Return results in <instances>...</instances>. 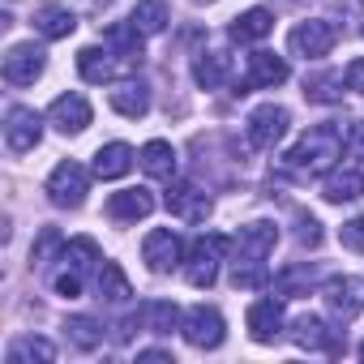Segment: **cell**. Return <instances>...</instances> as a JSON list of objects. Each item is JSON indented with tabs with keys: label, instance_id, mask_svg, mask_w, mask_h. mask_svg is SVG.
<instances>
[{
	"label": "cell",
	"instance_id": "4316f807",
	"mask_svg": "<svg viewBox=\"0 0 364 364\" xmlns=\"http://www.w3.org/2000/svg\"><path fill=\"white\" fill-rule=\"evenodd\" d=\"M65 236H60V228H43L39 236H35V245H31V266L35 270H52L56 262H65Z\"/></svg>",
	"mask_w": 364,
	"mask_h": 364
},
{
	"label": "cell",
	"instance_id": "6da1fadb",
	"mask_svg": "<svg viewBox=\"0 0 364 364\" xmlns=\"http://www.w3.org/2000/svg\"><path fill=\"white\" fill-rule=\"evenodd\" d=\"M343 159V129L338 124H317L309 129L291 150H287V171L291 176H326Z\"/></svg>",
	"mask_w": 364,
	"mask_h": 364
},
{
	"label": "cell",
	"instance_id": "7bdbcfd3",
	"mask_svg": "<svg viewBox=\"0 0 364 364\" xmlns=\"http://www.w3.org/2000/svg\"><path fill=\"white\" fill-rule=\"evenodd\" d=\"M283 5H296V0H283Z\"/></svg>",
	"mask_w": 364,
	"mask_h": 364
},
{
	"label": "cell",
	"instance_id": "d6a6232c",
	"mask_svg": "<svg viewBox=\"0 0 364 364\" xmlns=\"http://www.w3.org/2000/svg\"><path fill=\"white\" fill-rule=\"evenodd\" d=\"M313 283H317V270L304 262V266H291V270H283L279 279H274V287H279V296H309L313 291Z\"/></svg>",
	"mask_w": 364,
	"mask_h": 364
},
{
	"label": "cell",
	"instance_id": "f546056e",
	"mask_svg": "<svg viewBox=\"0 0 364 364\" xmlns=\"http://www.w3.org/2000/svg\"><path fill=\"white\" fill-rule=\"evenodd\" d=\"M52 364L56 360V343L52 338H39V334H26V338H14L9 347V364Z\"/></svg>",
	"mask_w": 364,
	"mask_h": 364
},
{
	"label": "cell",
	"instance_id": "9a60e30c",
	"mask_svg": "<svg viewBox=\"0 0 364 364\" xmlns=\"http://www.w3.org/2000/svg\"><path fill=\"white\" fill-rule=\"evenodd\" d=\"M321 198L330 206L360 202L364 198V167H330L326 171V185H321Z\"/></svg>",
	"mask_w": 364,
	"mask_h": 364
},
{
	"label": "cell",
	"instance_id": "52a82bcc",
	"mask_svg": "<svg viewBox=\"0 0 364 364\" xmlns=\"http://www.w3.org/2000/svg\"><path fill=\"white\" fill-rule=\"evenodd\" d=\"M163 206H167V215L180 219V223H206V215L215 210L210 193L198 189V185H189V180H171V189H167Z\"/></svg>",
	"mask_w": 364,
	"mask_h": 364
},
{
	"label": "cell",
	"instance_id": "cb8c5ba5",
	"mask_svg": "<svg viewBox=\"0 0 364 364\" xmlns=\"http://www.w3.org/2000/svg\"><path fill=\"white\" fill-rule=\"evenodd\" d=\"M129 167H133V146H124V141L99 146V154H95V176L99 180H120Z\"/></svg>",
	"mask_w": 364,
	"mask_h": 364
},
{
	"label": "cell",
	"instance_id": "ac0fdd59",
	"mask_svg": "<svg viewBox=\"0 0 364 364\" xmlns=\"http://www.w3.org/2000/svg\"><path fill=\"white\" fill-rule=\"evenodd\" d=\"M291 343L300 351H338V334L321 317H313V313H304V317L291 321Z\"/></svg>",
	"mask_w": 364,
	"mask_h": 364
},
{
	"label": "cell",
	"instance_id": "7402d4cb",
	"mask_svg": "<svg viewBox=\"0 0 364 364\" xmlns=\"http://www.w3.org/2000/svg\"><path fill=\"white\" fill-rule=\"evenodd\" d=\"M107 99H112V107H116L120 116H129V120H141V116L150 112V86L137 82V77H124Z\"/></svg>",
	"mask_w": 364,
	"mask_h": 364
},
{
	"label": "cell",
	"instance_id": "3957f363",
	"mask_svg": "<svg viewBox=\"0 0 364 364\" xmlns=\"http://www.w3.org/2000/svg\"><path fill=\"white\" fill-rule=\"evenodd\" d=\"M86 193H90V171H86L82 163L65 159V163L52 167V176H48V202H52V206L77 210V206L86 202Z\"/></svg>",
	"mask_w": 364,
	"mask_h": 364
},
{
	"label": "cell",
	"instance_id": "e575fe53",
	"mask_svg": "<svg viewBox=\"0 0 364 364\" xmlns=\"http://www.w3.org/2000/svg\"><path fill=\"white\" fill-rule=\"evenodd\" d=\"M266 262H249V257H236L232 262V287H245V291H257L266 287Z\"/></svg>",
	"mask_w": 364,
	"mask_h": 364
},
{
	"label": "cell",
	"instance_id": "b9f144b4",
	"mask_svg": "<svg viewBox=\"0 0 364 364\" xmlns=\"http://www.w3.org/2000/svg\"><path fill=\"white\" fill-rule=\"evenodd\" d=\"M360 360H364V343H360Z\"/></svg>",
	"mask_w": 364,
	"mask_h": 364
},
{
	"label": "cell",
	"instance_id": "ee69618b",
	"mask_svg": "<svg viewBox=\"0 0 364 364\" xmlns=\"http://www.w3.org/2000/svg\"><path fill=\"white\" fill-rule=\"evenodd\" d=\"M360 5H364V0H360Z\"/></svg>",
	"mask_w": 364,
	"mask_h": 364
},
{
	"label": "cell",
	"instance_id": "1f68e13d",
	"mask_svg": "<svg viewBox=\"0 0 364 364\" xmlns=\"http://www.w3.org/2000/svg\"><path fill=\"white\" fill-rule=\"evenodd\" d=\"M343 73H313L304 77V99L309 103H338L343 99Z\"/></svg>",
	"mask_w": 364,
	"mask_h": 364
},
{
	"label": "cell",
	"instance_id": "ab89813d",
	"mask_svg": "<svg viewBox=\"0 0 364 364\" xmlns=\"http://www.w3.org/2000/svg\"><path fill=\"white\" fill-rule=\"evenodd\" d=\"M343 77H347V90H360V95H364V56H360V60H351Z\"/></svg>",
	"mask_w": 364,
	"mask_h": 364
},
{
	"label": "cell",
	"instance_id": "30bf717a",
	"mask_svg": "<svg viewBox=\"0 0 364 364\" xmlns=\"http://www.w3.org/2000/svg\"><path fill=\"white\" fill-rule=\"evenodd\" d=\"M48 69V52L39 43H14L5 52V82L9 86H35Z\"/></svg>",
	"mask_w": 364,
	"mask_h": 364
},
{
	"label": "cell",
	"instance_id": "e0dca14e",
	"mask_svg": "<svg viewBox=\"0 0 364 364\" xmlns=\"http://www.w3.org/2000/svg\"><path fill=\"white\" fill-rule=\"evenodd\" d=\"M245 321H249V338L262 343V347H270L283 334V304L279 300H253Z\"/></svg>",
	"mask_w": 364,
	"mask_h": 364
},
{
	"label": "cell",
	"instance_id": "484cf974",
	"mask_svg": "<svg viewBox=\"0 0 364 364\" xmlns=\"http://www.w3.org/2000/svg\"><path fill=\"white\" fill-rule=\"evenodd\" d=\"M270 31H274V14L262 9V5H257V9H245V14L232 22V39H236V43H257V39H266Z\"/></svg>",
	"mask_w": 364,
	"mask_h": 364
},
{
	"label": "cell",
	"instance_id": "8fae6325",
	"mask_svg": "<svg viewBox=\"0 0 364 364\" xmlns=\"http://www.w3.org/2000/svg\"><path fill=\"white\" fill-rule=\"evenodd\" d=\"M39 137H43V116H39L35 107L14 103V107L5 112V146H9L14 154H26V150L39 146Z\"/></svg>",
	"mask_w": 364,
	"mask_h": 364
},
{
	"label": "cell",
	"instance_id": "f35d334b",
	"mask_svg": "<svg viewBox=\"0 0 364 364\" xmlns=\"http://www.w3.org/2000/svg\"><path fill=\"white\" fill-rule=\"evenodd\" d=\"M300 245H321V223L317 219H300Z\"/></svg>",
	"mask_w": 364,
	"mask_h": 364
},
{
	"label": "cell",
	"instance_id": "f1b7e54d",
	"mask_svg": "<svg viewBox=\"0 0 364 364\" xmlns=\"http://www.w3.org/2000/svg\"><path fill=\"white\" fill-rule=\"evenodd\" d=\"M228 69H232V60H228L223 52H202V56L193 60V82H198L202 90H219V86L228 82Z\"/></svg>",
	"mask_w": 364,
	"mask_h": 364
},
{
	"label": "cell",
	"instance_id": "d590c367",
	"mask_svg": "<svg viewBox=\"0 0 364 364\" xmlns=\"http://www.w3.org/2000/svg\"><path fill=\"white\" fill-rule=\"evenodd\" d=\"M338 240H343V249H351V253H364V215L347 219V223H343V232H338Z\"/></svg>",
	"mask_w": 364,
	"mask_h": 364
},
{
	"label": "cell",
	"instance_id": "ffe728a7",
	"mask_svg": "<svg viewBox=\"0 0 364 364\" xmlns=\"http://www.w3.org/2000/svg\"><path fill=\"white\" fill-rule=\"evenodd\" d=\"M137 163H141V171L150 176V180H176V150H171V141H163V137H154V141H146L141 146V154H137Z\"/></svg>",
	"mask_w": 364,
	"mask_h": 364
},
{
	"label": "cell",
	"instance_id": "ba28073f",
	"mask_svg": "<svg viewBox=\"0 0 364 364\" xmlns=\"http://www.w3.org/2000/svg\"><path fill=\"white\" fill-rule=\"evenodd\" d=\"M321 300H326V309H330L334 321H351V317L364 309V279H355V274H334V279L321 283Z\"/></svg>",
	"mask_w": 364,
	"mask_h": 364
},
{
	"label": "cell",
	"instance_id": "d6986e66",
	"mask_svg": "<svg viewBox=\"0 0 364 364\" xmlns=\"http://www.w3.org/2000/svg\"><path fill=\"white\" fill-rule=\"evenodd\" d=\"M154 210V193L150 189H120V193H112L107 198V215L116 219V223H137V219H146Z\"/></svg>",
	"mask_w": 364,
	"mask_h": 364
},
{
	"label": "cell",
	"instance_id": "7c38bea8",
	"mask_svg": "<svg viewBox=\"0 0 364 364\" xmlns=\"http://www.w3.org/2000/svg\"><path fill=\"white\" fill-rule=\"evenodd\" d=\"M334 39H338V35H334V26H330V22H321V18H309V22H300V26L291 31L287 48H291V56L321 60V56H330Z\"/></svg>",
	"mask_w": 364,
	"mask_h": 364
},
{
	"label": "cell",
	"instance_id": "74e56055",
	"mask_svg": "<svg viewBox=\"0 0 364 364\" xmlns=\"http://www.w3.org/2000/svg\"><path fill=\"white\" fill-rule=\"evenodd\" d=\"M347 150H351V159L364 167V120H355V124L347 129Z\"/></svg>",
	"mask_w": 364,
	"mask_h": 364
},
{
	"label": "cell",
	"instance_id": "8d00e7d4",
	"mask_svg": "<svg viewBox=\"0 0 364 364\" xmlns=\"http://www.w3.org/2000/svg\"><path fill=\"white\" fill-rule=\"evenodd\" d=\"M56 296H65V300H73V296H82V274L65 266V270L56 274Z\"/></svg>",
	"mask_w": 364,
	"mask_h": 364
},
{
	"label": "cell",
	"instance_id": "d4e9b609",
	"mask_svg": "<svg viewBox=\"0 0 364 364\" xmlns=\"http://www.w3.org/2000/svg\"><path fill=\"white\" fill-rule=\"evenodd\" d=\"M99 300L103 304H124L129 296H133V283H129V274L120 270V262H107L103 257V266H99Z\"/></svg>",
	"mask_w": 364,
	"mask_h": 364
},
{
	"label": "cell",
	"instance_id": "277c9868",
	"mask_svg": "<svg viewBox=\"0 0 364 364\" xmlns=\"http://www.w3.org/2000/svg\"><path fill=\"white\" fill-rule=\"evenodd\" d=\"M137 69H141L137 56H120V52H112V48H82V52H77V73H82L86 82H95V86L116 82V77L137 73Z\"/></svg>",
	"mask_w": 364,
	"mask_h": 364
},
{
	"label": "cell",
	"instance_id": "83f0119b",
	"mask_svg": "<svg viewBox=\"0 0 364 364\" xmlns=\"http://www.w3.org/2000/svg\"><path fill=\"white\" fill-rule=\"evenodd\" d=\"M65 266H69V270H77V274L86 279V274H99L103 253H99V245H95L90 236H77V240H69V245H65Z\"/></svg>",
	"mask_w": 364,
	"mask_h": 364
},
{
	"label": "cell",
	"instance_id": "8992f818",
	"mask_svg": "<svg viewBox=\"0 0 364 364\" xmlns=\"http://www.w3.org/2000/svg\"><path fill=\"white\" fill-rule=\"evenodd\" d=\"M287 124H291V112H287V107H279V103L253 107V116L245 120L249 146H253V150H274V146L287 137Z\"/></svg>",
	"mask_w": 364,
	"mask_h": 364
},
{
	"label": "cell",
	"instance_id": "44dd1931",
	"mask_svg": "<svg viewBox=\"0 0 364 364\" xmlns=\"http://www.w3.org/2000/svg\"><path fill=\"white\" fill-rule=\"evenodd\" d=\"M31 26H35L43 39H69V35L77 31V18H73L69 5H39L35 18H31Z\"/></svg>",
	"mask_w": 364,
	"mask_h": 364
},
{
	"label": "cell",
	"instance_id": "60d3db41",
	"mask_svg": "<svg viewBox=\"0 0 364 364\" xmlns=\"http://www.w3.org/2000/svg\"><path fill=\"white\" fill-rule=\"evenodd\" d=\"M137 360H150V364H176V360H171V351H163V347H150V351H137Z\"/></svg>",
	"mask_w": 364,
	"mask_h": 364
},
{
	"label": "cell",
	"instance_id": "5bb4252c",
	"mask_svg": "<svg viewBox=\"0 0 364 364\" xmlns=\"http://www.w3.org/2000/svg\"><path fill=\"white\" fill-rule=\"evenodd\" d=\"M48 124L65 137H77L86 124H90V103L86 95H60L52 107H48Z\"/></svg>",
	"mask_w": 364,
	"mask_h": 364
},
{
	"label": "cell",
	"instance_id": "4dcf8cb0",
	"mask_svg": "<svg viewBox=\"0 0 364 364\" xmlns=\"http://www.w3.org/2000/svg\"><path fill=\"white\" fill-rule=\"evenodd\" d=\"M129 22L141 35H163L167 31V5H163V0H137L133 14H129Z\"/></svg>",
	"mask_w": 364,
	"mask_h": 364
},
{
	"label": "cell",
	"instance_id": "4fadbf2b",
	"mask_svg": "<svg viewBox=\"0 0 364 364\" xmlns=\"http://www.w3.org/2000/svg\"><path fill=\"white\" fill-rule=\"evenodd\" d=\"M274 245H279V228L266 223V219H257V223H245V228L236 232L232 253H236V257H249V262H266V257L274 253Z\"/></svg>",
	"mask_w": 364,
	"mask_h": 364
},
{
	"label": "cell",
	"instance_id": "7a4b0ae2",
	"mask_svg": "<svg viewBox=\"0 0 364 364\" xmlns=\"http://www.w3.org/2000/svg\"><path fill=\"white\" fill-rule=\"evenodd\" d=\"M223 253H228V236H215V232L198 236L185 249V279H189V287H215Z\"/></svg>",
	"mask_w": 364,
	"mask_h": 364
},
{
	"label": "cell",
	"instance_id": "836d02e7",
	"mask_svg": "<svg viewBox=\"0 0 364 364\" xmlns=\"http://www.w3.org/2000/svg\"><path fill=\"white\" fill-rule=\"evenodd\" d=\"M65 338H69L77 351H95V347L103 343V326L90 321V317H69V321H65Z\"/></svg>",
	"mask_w": 364,
	"mask_h": 364
},
{
	"label": "cell",
	"instance_id": "9c48e42d",
	"mask_svg": "<svg viewBox=\"0 0 364 364\" xmlns=\"http://www.w3.org/2000/svg\"><path fill=\"white\" fill-rule=\"evenodd\" d=\"M141 262L150 266V274H171L180 262H185V245L171 228H154L141 240Z\"/></svg>",
	"mask_w": 364,
	"mask_h": 364
},
{
	"label": "cell",
	"instance_id": "2e32d148",
	"mask_svg": "<svg viewBox=\"0 0 364 364\" xmlns=\"http://www.w3.org/2000/svg\"><path fill=\"white\" fill-rule=\"evenodd\" d=\"M287 73H291V69H287V60L262 48V52H253V56H249L245 86H249V90H274V86H283V82H287Z\"/></svg>",
	"mask_w": 364,
	"mask_h": 364
},
{
	"label": "cell",
	"instance_id": "603a6c76",
	"mask_svg": "<svg viewBox=\"0 0 364 364\" xmlns=\"http://www.w3.org/2000/svg\"><path fill=\"white\" fill-rule=\"evenodd\" d=\"M137 317H141V326H146L150 334H171V330L185 326V313H180L171 300H146Z\"/></svg>",
	"mask_w": 364,
	"mask_h": 364
},
{
	"label": "cell",
	"instance_id": "5b68a950",
	"mask_svg": "<svg viewBox=\"0 0 364 364\" xmlns=\"http://www.w3.org/2000/svg\"><path fill=\"white\" fill-rule=\"evenodd\" d=\"M180 334H185V343L198 347V351H215V347L228 338V321H223V313H219L215 304H193V309L185 313Z\"/></svg>",
	"mask_w": 364,
	"mask_h": 364
}]
</instances>
